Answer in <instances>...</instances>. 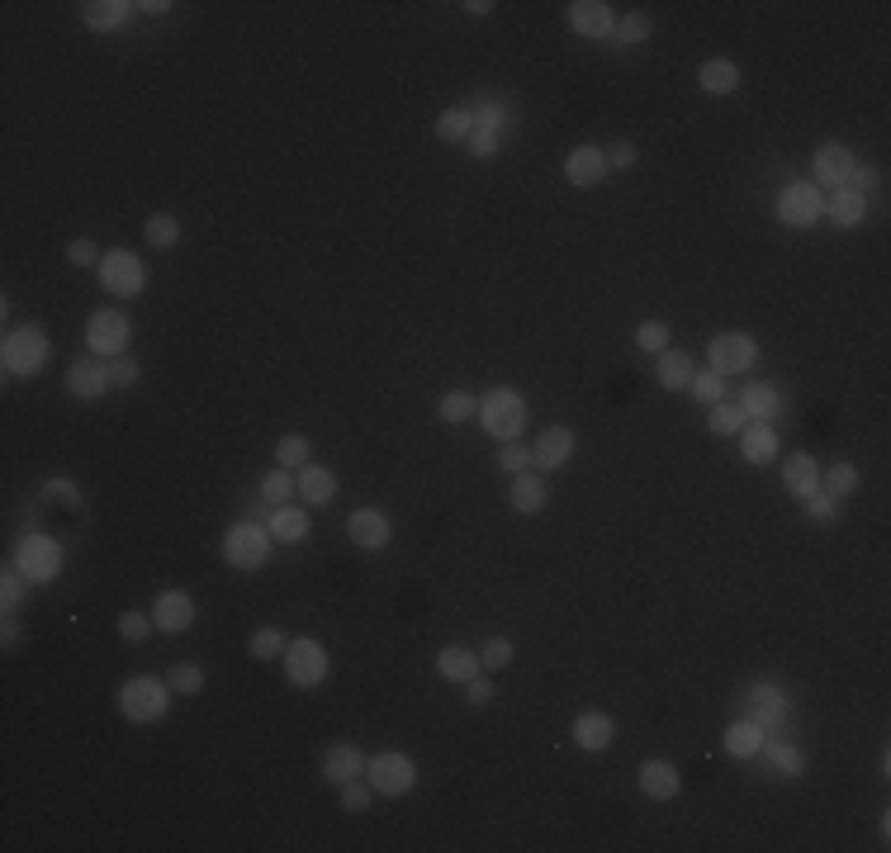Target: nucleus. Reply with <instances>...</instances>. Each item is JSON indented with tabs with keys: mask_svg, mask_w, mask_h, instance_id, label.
Wrapping results in <instances>:
<instances>
[{
	"mask_svg": "<svg viewBox=\"0 0 891 853\" xmlns=\"http://www.w3.org/2000/svg\"><path fill=\"white\" fill-rule=\"evenodd\" d=\"M636 166V143H617L607 152V171H631Z\"/></svg>",
	"mask_w": 891,
	"mask_h": 853,
	"instance_id": "57",
	"label": "nucleus"
},
{
	"mask_svg": "<svg viewBox=\"0 0 891 853\" xmlns=\"http://www.w3.org/2000/svg\"><path fill=\"white\" fill-rule=\"evenodd\" d=\"M166 688L181 692V697H190V692L204 688V669H200V664H176V669L166 673Z\"/></svg>",
	"mask_w": 891,
	"mask_h": 853,
	"instance_id": "43",
	"label": "nucleus"
},
{
	"mask_svg": "<svg viewBox=\"0 0 891 853\" xmlns=\"http://www.w3.org/2000/svg\"><path fill=\"white\" fill-rule=\"evenodd\" d=\"M636 346H640V351H655V356H659V351H669V346H673V337H669V327H664V323H640Z\"/></svg>",
	"mask_w": 891,
	"mask_h": 853,
	"instance_id": "50",
	"label": "nucleus"
},
{
	"mask_svg": "<svg viewBox=\"0 0 891 853\" xmlns=\"http://www.w3.org/2000/svg\"><path fill=\"white\" fill-rule=\"evenodd\" d=\"M147 242H152V247H176V242H181V218L152 214L147 218Z\"/></svg>",
	"mask_w": 891,
	"mask_h": 853,
	"instance_id": "41",
	"label": "nucleus"
},
{
	"mask_svg": "<svg viewBox=\"0 0 891 853\" xmlns=\"http://www.w3.org/2000/svg\"><path fill=\"white\" fill-rule=\"evenodd\" d=\"M365 778H370V787H375V792H384V797H403V792L418 782V768H413V759H408V754H394V749H384V754H375V759L365 763Z\"/></svg>",
	"mask_w": 891,
	"mask_h": 853,
	"instance_id": "6",
	"label": "nucleus"
},
{
	"mask_svg": "<svg viewBox=\"0 0 891 853\" xmlns=\"http://www.w3.org/2000/svg\"><path fill=\"white\" fill-rule=\"evenodd\" d=\"M72 266H100V247H95V242H86V237H81V242H72Z\"/></svg>",
	"mask_w": 891,
	"mask_h": 853,
	"instance_id": "60",
	"label": "nucleus"
},
{
	"mask_svg": "<svg viewBox=\"0 0 891 853\" xmlns=\"http://www.w3.org/2000/svg\"><path fill=\"white\" fill-rule=\"evenodd\" d=\"M266 527H271V536H275L280 545H299L304 536H309V512H299V508H290V503H285V508L271 512V522H266Z\"/></svg>",
	"mask_w": 891,
	"mask_h": 853,
	"instance_id": "27",
	"label": "nucleus"
},
{
	"mask_svg": "<svg viewBox=\"0 0 891 853\" xmlns=\"http://www.w3.org/2000/svg\"><path fill=\"white\" fill-rule=\"evenodd\" d=\"M67 389H72L76 399H100L105 389H114L110 380V361H76L72 370H67Z\"/></svg>",
	"mask_w": 891,
	"mask_h": 853,
	"instance_id": "14",
	"label": "nucleus"
},
{
	"mask_svg": "<svg viewBox=\"0 0 891 853\" xmlns=\"http://www.w3.org/2000/svg\"><path fill=\"white\" fill-rule=\"evenodd\" d=\"M166 702H171V688H166L162 678H128L124 688H119V711H124L128 721H138V726H147V721H162L166 716Z\"/></svg>",
	"mask_w": 891,
	"mask_h": 853,
	"instance_id": "4",
	"label": "nucleus"
},
{
	"mask_svg": "<svg viewBox=\"0 0 891 853\" xmlns=\"http://www.w3.org/2000/svg\"><path fill=\"white\" fill-rule=\"evenodd\" d=\"M271 527H261V522H237L228 527L223 536V560L233 564V569H261V564L271 560Z\"/></svg>",
	"mask_w": 891,
	"mask_h": 853,
	"instance_id": "3",
	"label": "nucleus"
},
{
	"mask_svg": "<svg viewBox=\"0 0 891 853\" xmlns=\"http://www.w3.org/2000/svg\"><path fill=\"white\" fill-rule=\"evenodd\" d=\"M759 754L778 768L782 778H801V773H806V759H801L797 745H782V740H768V735H764V749H759Z\"/></svg>",
	"mask_w": 891,
	"mask_h": 853,
	"instance_id": "33",
	"label": "nucleus"
},
{
	"mask_svg": "<svg viewBox=\"0 0 891 853\" xmlns=\"http://www.w3.org/2000/svg\"><path fill=\"white\" fill-rule=\"evenodd\" d=\"M569 29L583 38H612L617 15H612L607 0H574V5H569Z\"/></svg>",
	"mask_w": 891,
	"mask_h": 853,
	"instance_id": "13",
	"label": "nucleus"
},
{
	"mask_svg": "<svg viewBox=\"0 0 891 853\" xmlns=\"http://www.w3.org/2000/svg\"><path fill=\"white\" fill-rule=\"evenodd\" d=\"M745 711H749V721L764 730V735H773V730L787 726V716H792V697H787L778 683H754V688L745 692Z\"/></svg>",
	"mask_w": 891,
	"mask_h": 853,
	"instance_id": "5",
	"label": "nucleus"
},
{
	"mask_svg": "<svg viewBox=\"0 0 891 853\" xmlns=\"http://www.w3.org/2000/svg\"><path fill=\"white\" fill-rule=\"evenodd\" d=\"M95 271H100V285H105V290L124 294V299L128 294H143V285H147V266L133 252H105Z\"/></svg>",
	"mask_w": 891,
	"mask_h": 853,
	"instance_id": "9",
	"label": "nucleus"
},
{
	"mask_svg": "<svg viewBox=\"0 0 891 853\" xmlns=\"http://www.w3.org/2000/svg\"><path fill=\"white\" fill-rule=\"evenodd\" d=\"M498 465H503L508 474H527L531 451L522 446V436H517V441H503V446H498Z\"/></svg>",
	"mask_w": 891,
	"mask_h": 853,
	"instance_id": "48",
	"label": "nucleus"
},
{
	"mask_svg": "<svg viewBox=\"0 0 891 853\" xmlns=\"http://www.w3.org/2000/svg\"><path fill=\"white\" fill-rule=\"evenodd\" d=\"M612 735H617V726H612V716H602V711H583L579 721H574V740H579V749H607L612 745Z\"/></svg>",
	"mask_w": 891,
	"mask_h": 853,
	"instance_id": "24",
	"label": "nucleus"
},
{
	"mask_svg": "<svg viewBox=\"0 0 891 853\" xmlns=\"http://www.w3.org/2000/svg\"><path fill=\"white\" fill-rule=\"evenodd\" d=\"M437 669H441V678H455V683H470L474 673L484 669L479 664V654L474 650H465V645H446V650L437 654Z\"/></svg>",
	"mask_w": 891,
	"mask_h": 853,
	"instance_id": "28",
	"label": "nucleus"
},
{
	"mask_svg": "<svg viewBox=\"0 0 891 853\" xmlns=\"http://www.w3.org/2000/svg\"><path fill=\"white\" fill-rule=\"evenodd\" d=\"M346 536L361 545V550H384L389 545V517L375 508H361L346 517Z\"/></svg>",
	"mask_w": 891,
	"mask_h": 853,
	"instance_id": "16",
	"label": "nucleus"
},
{
	"mask_svg": "<svg viewBox=\"0 0 891 853\" xmlns=\"http://www.w3.org/2000/svg\"><path fill=\"white\" fill-rule=\"evenodd\" d=\"M152 621H157V631H171V636H181L185 626L195 621V602L185 598L181 588H171V593H162V598H157V607H152Z\"/></svg>",
	"mask_w": 891,
	"mask_h": 853,
	"instance_id": "18",
	"label": "nucleus"
},
{
	"mask_svg": "<svg viewBox=\"0 0 891 853\" xmlns=\"http://www.w3.org/2000/svg\"><path fill=\"white\" fill-rule=\"evenodd\" d=\"M342 806L346 811H365V806H370V782H361V778L342 782Z\"/></svg>",
	"mask_w": 891,
	"mask_h": 853,
	"instance_id": "54",
	"label": "nucleus"
},
{
	"mask_svg": "<svg viewBox=\"0 0 891 853\" xmlns=\"http://www.w3.org/2000/svg\"><path fill=\"white\" fill-rule=\"evenodd\" d=\"M332 493H337L332 470H323V465H304V470H299V498H304V503L323 508V503H332Z\"/></svg>",
	"mask_w": 891,
	"mask_h": 853,
	"instance_id": "26",
	"label": "nucleus"
},
{
	"mask_svg": "<svg viewBox=\"0 0 891 853\" xmlns=\"http://www.w3.org/2000/svg\"><path fill=\"white\" fill-rule=\"evenodd\" d=\"M110 380H114V389H124V384L138 380V365L128 361V356H114V361H110Z\"/></svg>",
	"mask_w": 891,
	"mask_h": 853,
	"instance_id": "58",
	"label": "nucleus"
},
{
	"mask_svg": "<svg viewBox=\"0 0 891 853\" xmlns=\"http://www.w3.org/2000/svg\"><path fill=\"white\" fill-rule=\"evenodd\" d=\"M479 664H484V669H508L512 664V640H489V645H484V654H479Z\"/></svg>",
	"mask_w": 891,
	"mask_h": 853,
	"instance_id": "51",
	"label": "nucleus"
},
{
	"mask_svg": "<svg viewBox=\"0 0 891 853\" xmlns=\"http://www.w3.org/2000/svg\"><path fill=\"white\" fill-rule=\"evenodd\" d=\"M688 389H692V399L707 403V408H711V403L726 399V375H716V370H697Z\"/></svg>",
	"mask_w": 891,
	"mask_h": 853,
	"instance_id": "39",
	"label": "nucleus"
},
{
	"mask_svg": "<svg viewBox=\"0 0 891 853\" xmlns=\"http://www.w3.org/2000/svg\"><path fill=\"white\" fill-rule=\"evenodd\" d=\"M479 422H484V432L498 436V441H517L522 427H527V403H522V394H512V389H489L484 403H479Z\"/></svg>",
	"mask_w": 891,
	"mask_h": 853,
	"instance_id": "2",
	"label": "nucleus"
},
{
	"mask_svg": "<svg viewBox=\"0 0 891 853\" xmlns=\"http://www.w3.org/2000/svg\"><path fill=\"white\" fill-rule=\"evenodd\" d=\"M569 455H574V432L555 422V427H546L541 441L531 446V465H541V470H560V465H569Z\"/></svg>",
	"mask_w": 891,
	"mask_h": 853,
	"instance_id": "15",
	"label": "nucleus"
},
{
	"mask_svg": "<svg viewBox=\"0 0 891 853\" xmlns=\"http://www.w3.org/2000/svg\"><path fill=\"white\" fill-rule=\"evenodd\" d=\"M15 564L24 569V579L29 583H53L57 579V569H62V545L53 541V536H24L19 541V555Z\"/></svg>",
	"mask_w": 891,
	"mask_h": 853,
	"instance_id": "7",
	"label": "nucleus"
},
{
	"mask_svg": "<svg viewBox=\"0 0 891 853\" xmlns=\"http://www.w3.org/2000/svg\"><path fill=\"white\" fill-rule=\"evenodd\" d=\"M564 176H569V185H598L602 176H607V152L602 147H574L569 152V162H564Z\"/></svg>",
	"mask_w": 891,
	"mask_h": 853,
	"instance_id": "19",
	"label": "nucleus"
},
{
	"mask_svg": "<svg viewBox=\"0 0 891 853\" xmlns=\"http://www.w3.org/2000/svg\"><path fill=\"white\" fill-rule=\"evenodd\" d=\"M465 697H470L474 707H489V702H493V683H489V678H479V673H474L470 683H465Z\"/></svg>",
	"mask_w": 891,
	"mask_h": 853,
	"instance_id": "59",
	"label": "nucleus"
},
{
	"mask_svg": "<svg viewBox=\"0 0 891 853\" xmlns=\"http://www.w3.org/2000/svg\"><path fill=\"white\" fill-rule=\"evenodd\" d=\"M474 413H479V399L465 394V389H451V394L441 399V418L446 422H465V418H474Z\"/></svg>",
	"mask_w": 891,
	"mask_h": 853,
	"instance_id": "42",
	"label": "nucleus"
},
{
	"mask_svg": "<svg viewBox=\"0 0 891 853\" xmlns=\"http://www.w3.org/2000/svg\"><path fill=\"white\" fill-rule=\"evenodd\" d=\"M474 128H493V133H503V128H508V105H503V100H484V105L474 109Z\"/></svg>",
	"mask_w": 891,
	"mask_h": 853,
	"instance_id": "49",
	"label": "nucleus"
},
{
	"mask_svg": "<svg viewBox=\"0 0 891 853\" xmlns=\"http://www.w3.org/2000/svg\"><path fill=\"white\" fill-rule=\"evenodd\" d=\"M697 81H702V91L707 95H730L735 86H740V67L726 62V57H711V62H702Z\"/></svg>",
	"mask_w": 891,
	"mask_h": 853,
	"instance_id": "30",
	"label": "nucleus"
},
{
	"mask_svg": "<svg viewBox=\"0 0 891 853\" xmlns=\"http://www.w3.org/2000/svg\"><path fill=\"white\" fill-rule=\"evenodd\" d=\"M806 512H811L816 522H835V517H839V498H830L825 489H816L811 498H806Z\"/></svg>",
	"mask_w": 891,
	"mask_h": 853,
	"instance_id": "52",
	"label": "nucleus"
},
{
	"mask_svg": "<svg viewBox=\"0 0 891 853\" xmlns=\"http://www.w3.org/2000/svg\"><path fill=\"white\" fill-rule=\"evenodd\" d=\"M48 351H53V342H48V332L43 327H15L10 337H5V346H0V361H5V375H38L43 365H48Z\"/></svg>",
	"mask_w": 891,
	"mask_h": 853,
	"instance_id": "1",
	"label": "nucleus"
},
{
	"mask_svg": "<svg viewBox=\"0 0 891 853\" xmlns=\"http://www.w3.org/2000/svg\"><path fill=\"white\" fill-rule=\"evenodd\" d=\"M854 152L844 143H825V147H816V157H811V166H816V181H825V185H844L849 181V171H854Z\"/></svg>",
	"mask_w": 891,
	"mask_h": 853,
	"instance_id": "17",
	"label": "nucleus"
},
{
	"mask_svg": "<svg viewBox=\"0 0 891 853\" xmlns=\"http://www.w3.org/2000/svg\"><path fill=\"white\" fill-rule=\"evenodd\" d=\"M152 626H157V621L143 617V612H124V617H119V636H124V640H147Z\"/></svg>",
	"mask_w": 891,
	"mask_h": 853,
	"instance_id": "53",
	"label": "nucleus"
},
{
	"mask_svg": "<svg viewBox=\"0 0 891 853\" xmlns=\"http://www.w3.org/2000/svg\"><path fill=\"white\" fill-rule=\"evenodd\" d=\"M294 489H299V479H294L290 470H275V474L261 479V498H266L271 508H285V503L294 498Z\"/></svg>",
	"mask_w": 891,
	"mask_h": 853,
	"instance_id": "38",
	"label": "nucleus"
},
{
	"mask_svg": "<svg viewBox=\"0 0 891 853\" xmlns=\"http://www.w3.org/2000/svg\"><path fill=\"white\" fill-rule=\"evenodd\" d=\"M655 375H659V384H664V389H688L697 370H692L688 351H673V346H669V351H659Z\"/></svg>",
	"mask_w": 891,
	"mask_h": 853,
	"instance_id": "32",
	"label": "nucleus"
},
{
	"mask_svg": "<svg viewBox=\"0 0 891 853\" xmlns=\"http://www.w3.org/2000/svg\"><path fill=\"white\" fill-rule=\"evenodd\" d=\"M854 489H858L854 465H830V470H825V493H830V498H844V493H854Z\"/></svg>",
	"mask_w": 891,
	"mask_h": 853,
	"instance_id": "46",
	"label": "nucleus"
},
{
	"mask_svg": "<svg viewBox=\"0 0 891 853\" xmlns=\"http://www.w3.org/2000/svg\"><path fill=\"white\" fill-rule=\"evenodd\" d=\"M285 673H290V683H299V688H318V683L328 678V650L313 636H299L294 645H285Z\"/></svg>",
	"mask_w": 891,
	"mask_h": 853,
	"instance_id": "8",
	"label": "nucleus"
},
{
	"mask_svg": "<svg viewBox=\"0 0 891 853\" xmlns=\"http://www.w3.org/2000/svg\"><path fill=\"white\" fill-rule=\"evenodd\" d=\"M650 29H655V24H650V15H626V19H617V29H612V43H617V48H640V43H645V38H650Z\"/></svg>",
	"mask_w": 891,
	"mask_h": 853,
	"instance_id": "37",
	"label": "nucleus"
},
{
	"mask_svg": "<svg viewBox=\"0 0 891 853\" xmlns=\"http://www.w3.org/2000/svg\"><path fill=\"white\" fill-rule=\"evenodd\" d=\"M512 508L522 517L546 508V479L541 474H512Z\"/></svg>",
	"mask_w": 891,
	"mask_h": 853,
	"instance_id": "29",
	"label": "nucleus"
},
{
	"mask_svg": "<svg viewBox=\"0 0 891 853\" xmlns=\"http://www.w3.org/2000/svg\"><path fill=\"white\" fill-rule=\"evenodd\" d=\"M48 498H67V508H76V498H81V493H76V484H67V479H48Z\"/></svg>",
	"mask_w": 891,
	"mask_h": 853,
	"instance_id": "61",
	"label": "nucleus"
},
{
	"mask_svg": "<svg viewBox=\"0 0 891 853\" xmlns=\"http://www.w3.org/2000/svg\"><path fill=\"white\" fill-rule=\"evenodd\" d=\"M759 749H764V730L754 726L749 716L726 730V754L730 759H759Z\"/></svg>",
	"mask_w": 891,
	"mask_h": 853,
	"instance_id": "31",
	"label": "nucleus"
},
{
	"mask_svg": "<svg viewBox=\"0 0 891 853\" xmlns=\"http://www.w3.org/2000/svg\"><path fill=\"white\" fill-rule=\"evenodd\" d=\"M465 143H470V152L479 157V162H489L493 152H498V133H493V128H474Z\"/></svg>",
	"mask_w": 891,
	"mask_h": 853,
	"instance_id": "55",
	"label": "nucleus"
},
{
	"mask_svg": "<svg viewBox=\"0 0 891 853\" xmlns=\"http://www.w3.org/2000/svg\"><path fill=\"white\" fill-rule=\"evenodd\" d=\"M740 408H745L749 422H773L782 413V399L773 384H749L745 394H740Z\"/></svg>",
	"mask_w": 891,
	"mask_h": 853,
	"instance_id": "25",
	"label": "nucleus"
},
{
	"mask_svg": "<svg viewBox=\"0 0 891 853\" xmlns=\"http://www.w3.org/2000/svg\"><path fill=\"white\" fill-rule=\"evenodd\" d=\"M711 432L716 436H735V432H745L749 427V418H745V408H740V403H711V422H707Z\"/></svg>",
	"mask_w": 891,
	"mask_h": 853,
	"instance_id": "36",
	"label": "nucleus"
},
{
	"mask_svg": "<svg viewBox=\"0 0 891 853\" xmlns=\"http://www.w3.org/2000/svg\"><path fill=\"white\" fill-rule=\"evenodd\" d=\"M825 218L839 223V228H854V223L868 218V195H854V190H844V185H839L835 195L825 200Z\"/></svg>",
	"mask_w": 891,
	"mask_h": 853,
	"instance_id": "23",
	"label": "nucleus"
},
{
	"mask_svg": "<svg viewBox=\"0 0 891 853\" xmlns=\"http://www.w3.org/2000/svg\"><path fill=\"white\" fill-rule=\"evenodd\" d=\"M678 787H683V778H678L673 763H664V759L640 763V792H645V797L669 801V797H678Z\"/></svg>",
	"mask_w": 891,
	"mask_h": 853,
	"instance_id": "21",
	"label": "nucleus"
},
{
	"mask_svg": "<svg viewBox=\"0 0 891 853\" xmlns=\"http://www.w3.org/2000/svg\"><path fill=\"white\" fill-rule=\"evenodd\" d=\"M365 754L356 745H332L328 754H323V773H328V782H351V778H361L365 773Z\"/></svg>",
	"mask_w": 891,
	"mask_h": 853,
	"instance_id": "22",
	"label": "nucleus"
},
{
	"mask_svg": "<svg viewBox=\"0 0 891 853\" xmlns=\"http://www.w3.org/2000/svg\"><path fill=\"white\" fill-rule=\"evenodd\" d=\"M711 370L716 375H740L749 365L759 361V342L749 337V332H721V337H711Z\"/></svg>",
	"mask_w": 891,
	"mask_h": 853,
	"instance_id": "11",
	"label": "nucleus"
},
{
	"mask_svg": "<svg viewBox=\"0 0 891 853\" xmlns=\"http://www.w3.org/2000/svg\"><path fill=\"white\" fill-rule=\"evenodd\" d=\"M128 10L133 5H124V0H91V5H81V15H86L91 29H119L128 19Z\"/></svg>",
	"mask_w": 891,
	"mask_h": 853,
	"instance_id": "34",
	"label": "nucleus"
},
{
	"mask_svg": "<svg viewBox=\"0 0 891 853\" xmlns=\"http://www.w3.org/2000/svg\"><path fill=\"white\" fill-rule=\"evenodd\" d=\"M309 455H313V446L304 441V436H285V441L275 446V460H280L285 470H294V465L304 470V465H309Z\"/></svg>",
	"mask_w": 891,
	"mask_h": 853,
	"instance_id": "44",
	"label": "nucleus"
},
{
	"mask_svg": "<svg viewBox=\"0 0 891 853\" xmlns=\"http://www.w3.org/2000/svg\"><path fill=\"white\" fill-rule=\"evenodd\" d=\"M470 133H474L470 109H446L437 119V138H446V143H460V138H470Z\"/></svg>",
	"mask_w": 891,
	"mask_h": 853,
	"instance_id": "40",
	"label": "nucleus"
},
{
	"mask_svg": "<svg viewBox=\"0 0 891 853\" xmlns=\"http://www.w3.org/2000/svg\"><path fill=\"white\" fill-rule=\"evenodd\" d=\"M820 214H825V195H820V185L797 181V185H787V190L778 195V218H782V223H792V228H811Z\"/></svg>",
	"mask_w": 891,
	"mask_h": 853,
	"instance_id": "12",
	"label": "nucleus"
},
{
	"mask_svg": "<svg viewBox=\"0 0 891 853\" xmlns=\"http://www.w3.org/2000/svg\"><path fill=\"white\" fill-rule=\"evenodd\" d=\"M782 484H787L792 498H811V493L820 489V465L806 451L787 455V465H782Z\"/></svg>",
	"mask_w": 891,
	"mask_h": 853,
	"instance_id": "20",
	"label": "nucleus"
},
{
	"mask_svg": "<svg viewBox=\"0 0 891 853\" xmlns=\"http://www.w3.org/2000/svg\"><path fill=\"white\" fill-rule=\"evenodd\" d=\"M0 579H5V583H0V602H5V612H15L19 598H24V588H29V579H24V569H19V564H10Z\"/></svg>",
	"mask_w": 891,
	"mask_h": 853,
	"instance_id": "45",
	"label": "nucleus"
},
{
	"mask_svg": "<svg viewBox=\"0 0 891 853\" xmlns=\"http://www.w3.org/2000/svg\"><path fill=\"white\" fill-rule=\"evenodd\" d=\"M86 346H91L100 361H114V356H124V346H128V318H124L119 309L91 313V323H86Z\"/></svg>",
	"mask_w": 891,
	"mask_h": 853,
	"instance_id": "10",
	"label": "nucleus"
},
{
	"mask_svg": "<svg viewBox=\"0 0 891 853\" xmlns=\"http://www.w3.org/2000/svg\"><path fill=\"white\" fill-rule=\"evenodd\" d=\"M877 185V171L868 162H854V171H849V181H844V190H854V195H868Z\"/></svg>",
	"mask_w": 891,
	"mask_h": 853,
	"instance_id": "56",
	"label": "nucleus"
},
{
	"mask_svg": "<svg viewBox=\"0 0 891 853\" xmlns=\"http://www.w3.org/2000/svg\"><path fill=\"white\" fill-rule=\"evenodd\" d=\"M778 455V436L773 427H745V460L749 465H768Z\"/></svg>",
	"mask_w": 891,
	"mask_h": 853,
	"instance_id": "35",
	"label": "nucleus"
},
{
	"mask_svg": "<svg viewBox=\"0 0 891 853\" xmlns=\"http://www.w3.org/2000/svg\"><path fill=\"white\" fill-rule=\"evenodd\" d=\"M285 645H290V640L280 636L275 626H261V631L252 636V645H247V650H252L256 659H275V654H285Z\"/></svg>",
	"mask_w": 891,
	"mask_h": 853,
	"instance_id": "47",
	"label": "nucleus"
}]
</instances>
